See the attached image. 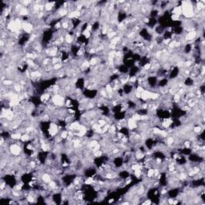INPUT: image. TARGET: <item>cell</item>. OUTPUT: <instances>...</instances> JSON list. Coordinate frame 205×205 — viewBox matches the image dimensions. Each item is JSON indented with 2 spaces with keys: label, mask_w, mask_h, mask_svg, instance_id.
Masks as SVG:
<instances>
[{
  "label": "cell",
  "mask_w": 205,
  "mask_h": 205,
  "mask_svg": "<svg viewBox=\"0 0 205 205\" xmlns=\"http://www.w3.org/2000/svg\"><path fill=\"white\" fill-rule=\"evenodd\" d=\"M20 140H21L22 142H23V143L28 142L29 140H31V135H30V134H28V133H24V134H23Z\"/></svg>",
  "instance_id": "5"
},
{
  "label": "cell",
  "mask_w": 205,
  "mask_h": 205,
  "mask_svg": "<svg viewBox=\"0 0 205 205\" xmlns=\"http://www.w3.org/2000/svg\"><path fill=\"white\" fill-rule=\"evenodd\" d=\"M114 202V199H111V200H108V203H113Z\"/></svg>",
  "instance_id": "6"
},
{
  "label": "cell",
  "mask_w": 205,
  "mask_h": 205,
  "mask_svg": "<svg viewBox=\"0 0 205 205\" xmlns=\"http://www.w3.org/2000/svg\"><path fill=\"white\" fill-rule=\"evenodd\" d=\"M23 146L18 144L15 140L13 143H11L9 147V150H10V152L11 154L13 155V156H19L21 155L22 152H23Z\"/></svg>",
  "instance_id": "1"
},
{
  "label": "cell",
  "mask_w": 205,
  "mask_h": 205,
  "mask_svg": "<svg viewBox=\"0 0 205 205\" xmlns=\"http://www.w3.org/2000/svg\"><path fill=\"white\" fill-rule=\"evenodd\" d=\"M55 2H46L44 4V11L46 13H48L54 10Z\"/></svg>",
  "instance_id": "2"
},
{
  "label": "cell",
  "mask_w": 205,
  "mask_h": 205,
  "mask_svg": "<svg viewBox=\"0 0 205 205\" xmlns=\"http://www.w3.org/2000/svg\"><path fill=\"white\" fill-rule=\"evenodd\" d=\"M41 180L43 183H49V182L52 180V177H51V175L47 173V172H45V173H43V175H41Z\"/></svg>",
  "instance_id": "3"
},
{
  "label": "cell",
  "mask_w": 205,
  "mask_h": 205,
  "mask_svg": "<svg viewBox=\"0 0 205 205\" xmlns=\"http://www.w3.org/2000/svg\"><path fill=\"white\" fill-rule=\"evenodd\" d=\"M204 129H203V127H202L201 125H196V126H195L194 128H193V132L195 134H200L201 131H203Z\"/></svg>",
  "instance_id": "4"
}]
</instances>
